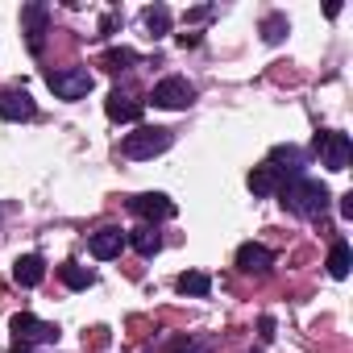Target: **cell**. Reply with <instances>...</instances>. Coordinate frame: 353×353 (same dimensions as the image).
Wrapping results in <instances>:
<instances>
[{"label":"cell","instance_id":"1","mask_svg":"<svg viewBox=\"0 0 353 353\" xmlns=\"http://www.w3.org/2000/svg\"><path fill=\"white\" fill-rule=\"evenodd\" d=\"M279 196H283V208L295 212V216H303V221H320V216L328 212V204H332L328 188H324L320 179H312V174L287 179V183L279 188Z\"/></svg>","mask_w":353,"mask_h":353},{"label":"cell","instance_id":"2","mask_svg":"<svg viewBox=\"0 0 353 353\" xmlns=\"http://www.w3.org/2000/svg\"><path fill=\"white\" fill-rule=\"evenodd\" d=\"M170 141H174V133H170V129H162V125H141V129L125 133L121 154H125V158H133V162H141V158L166 154V150H170Z\"/></svg>","mask_w":353,"mask_h":353},{"label":"cell","instance_id":"3","mask_svg":"<svg viewBox=\"0 0 353 353\" xmlns=\"http://www.w3.org/2000/svg\"><path fill=\"white\" fill-rule=\"evenodd\" d=\"M312 150L320 154V162H324L332 174L349 170V158H353V141H349V133L324 129V133H316V137H312Z\"/></svg>","mask_w":353,"mask_h":353},{"label":"cell","instance_id":"4","mask_svg":"<svg viewBox=\"0 0 353 353\" xmlns=\"http://www.w3.org/2000/svg\"><path fill=\"white\" fill-rule=\"evenodd\" d=\"M9 328H13V345H21V349H46V345L59 341V324H46V320H38L30 312L13 316Z\"/></svg>","mask_w":353,"mask_h":353},{"label":"cell","instance_id":"5","mask_svg":"<svg viewBox=\"0 0 353 353\" xmlns=\"http://www.w3.org/2000/svg\"><path fill=\"white\" fill-rule=\"evenodd\" d=\"M92 71L88 67H59V71H46V88L59 96V100H83L92 92Z\"/></svg>","mask_w":353,"mask_h":353},{"label":"cell","instance_id":"6","mask_svg":"<svg viewBox=\"0 0 353 353\" xmlns=\"http://www.w3.org/2000/svg\"><path fill=\"white\" fill-rule=\"evenodd\" d=\"M150 100H154V108H170V112H179V108H188V104L196 100V88H192L183 75H166V79H158V83H154Z\"/></svg>","mask_w":353,"mask_h":353},{"label":"cell","instance_id":"7","mask_svg":"<svg viewBox=\"0 0 353 353\" xmlns=\"http://www.w3.org/2000/svg\"><path fill=\"white\" fill-rule=\"evenodd\" d=\"M21 34L30 42L34 54L46 50V34H50V9L42 5V0H30V5H21Z\"/></svg>","mask_w":353,"mask_h":353},{"label":"cell","instance_id":"8","mask_svg":"<svg viewBox=\"0 0 353 353\" xmlns=\"http://www.w3.org/2000/svg\"><path fill=\"white\" fill-rule=\"evenodd\" d=\"M129 212L141 216L145 225H158V221L174 216V200L162 196V192H141V196H129Z\"/></svg>","mask_w":353,"mask_h":353},{"label":"cell","instance_id":"9","mask_svg":"<svg viewBox=\"0 0 353 353\" xmlns=\"http://www.w3.org/2000/svg\"><path fill=\"white\" fill-rule=\"evenodd\" d=\"M216 341L212 336H192V332H166L158 336L145 353H212Z\"/></svg>","mask_w":353,"mask_h":353},{"label":"cell","instance_id":"10","mask_svg":"<svg viewBox=\"0 0 353 353\" xmlns=\"http://www.w3.org/2000/svg\"><path fill=\"white\" fill-rule=\"evenodd\" d=\"M104 112H108V121H117V125H137V121H141V112H145V104H141L133 92L112 88V96L104 100Z\"/></svg>","mask_w":353,"mask_h":353},{"label":"cell","instance_id":"11","mask_svg":"<svg viewBox=\"0 0 353 353\" xmlns=\"http://www.w3.org/2000/svg\"><path fill=\"white\" fill-rule=\"evenodd\" d=\"M34 112H38V104H34L30 92H21V88H5V92H0V117H5V121H30Z\"/></svg>","mask_w":353,"mask_h":353},{"label":"cell","instance_id":"12","mask_svg":"<svg viewBox=\"0 0 353 353\" xmlns=\"http://www.w3.org/2000/svg\"><path fill=\"white\" fill-rule=\"evenodd\" d=\"M270 266H274V254H270L266 245L245 241V245L237 250V270H241V274H266Z\"/></svg>","mask_w":353,"mask_h":353},{"label":"cell","instance_id":"13","mask_svg":"<svg viewBox=\"0 0 353 353\" xmlns=\"http://www.w3.org/2000/svg\"><path fill=\"white\" fill-rule=\"evenodd\" d=\"M129 241H125V233L121 229H100V233H92V241H88V250H92V258L96 262H108V258H121V250H125Z\"/></svg>","mask_w":353,"mask_h":353},{"label":"cell","instance_id":"14","mask_svg":"<svg viewBox=\"0 0 353 353\" xmlns=\"http://www.w3.org/2000/svg\"><path fill=\"white\" fill-rule=\"evenodd\" d=\"M266 162L283 174V179H299L303 174V150H295V145H274Z\"/></svg>","mask_w":353,"mask_h":353},{"label":"cell","instance_id":"15","mask_svg":"<svg viewBox=\"0 0 353 353\" xmlns=\"http://www.w3.org/2000/svg\"><path fill=\"white\" fill-rule=\"evenodd\" d=\"M283 183H287V179H283V174H279L270 162H262V166L250 170V192H254V196H279Z\"/></svg>","mask_w":353,"mask_h":353},{"label":"cell","instance_id":"16","mask_svg":"<svg viewBox=\"0 0 353 353\" xmlns=\"http://www.w3.org/2000/svg\"><path fill=\"white\" fill-rule=\"evenodd\" d=\"M13 279H17L21 287H38V283L46 279V262H42V254H21V258L13 262Z\"/></svg>","mask_w":353,"mask_h":353},{"label":"cell","instance_id":"17","mask_svg":"<svg viewBox=\"0 0 353 353\" xmlns=\"http://www.w3.org/2000/svg\"><path fill=\"white\" fill-rule=\"evenodd\" d=\"M125 241L141 254V258H154L158 250H162V237H158V229L154 225H141V229H133V233H125Z\"/></svg>","mask_w":353,"mask_h":353},{"label":"cell","instance_id":"18","mask_svg":"<svg viewBox=\"0 0 353 353\" xmlns=\"http://www.w3.org/2000/svg\"><path fill=\"white\" fill-rule=\"evenodd\" d=\"M59 279H63L71 291H88V287H96V270H88V266H79V262H63V266H59Z\"/></svg>","mask_w":353,"mask_h":353},{"label":"cell","instance_id":"19","mask_svg":"<svg viewBox=\"0 0 353 353\" xmlns=\"http://www.w3.org/2000/svg\"><path fill=\"white\" fill-rule=\"evenodd\" d=\"M174 287H179L183 295H192V299H204V295L212 291V279H208L204 270H183L179 279H174Z\"/></svg>","mask_w":353,"mask_h":353},{"label":"cell","instance_id":"20","mask_svg":"<svg viewBox=\"0 0 353 353\" xmlns=\"http://www.w3.org/2000/svg\"><path fill=\"white\" fill-rule=\"evenodd\" d=\"M141 26L150 30V38H166V34H170V9H166V5H150V9L141 13Z\"/></svg>","mask_w":353,"mask_h":353},{"label":"cell","instance_id":"21","mask_svg":"<svg viewBox=\"0 0 353 353\" xmlns=\"http://www.w3.org/2000/svg\"><path fill=\"white\" fill-rule=\"evenodd\" d=\"M349 266H353L349 241H332V250H328V274H332V279H345V274H349Z\"/></svg>","mask_w":353,"mask_h":353},{"label":"cell","instance_id":"22","mask_svg":"<svg viewBox=\"0 0 353 353\" xmlns=\"http://www.w3.org/2000/svg\"><path fill=\"white\" fill-rule=\"evenodd\" d=\"M137 63H141V54L129 50V46H112V50H104V67H108V71H129V67H137Z\"/></svg>","mask_w":353,"mask_h":353},{"label":"cell","instance_id":"23","mask_svg":"<svg viewBox=\"0 0 353 353\" xmlns=\"http://www.w3.org/2000/svg\"><path fill=\"white\" fill-rule=\"evenodd\" d=\"M291 34V21L283 17V13H270L266 21H262V42H270V46H279L283 38Z\"/></svg>","mask_w":353,"mask_h":353},{"label":"cell","instance_id":"24","mask_svg":"<svg viewBox=\"0 0 353 353\" xmlns=\"http://www.w3.org/2000/svg\"><path fill=\"white\" fill-rule=\"evenodd\" d=\"M208 17H216V9H212V5H204V9H192V13H188V21H208Z\"/></svg>","mask_w":353,"mask_h":353},{"label":"cell","instance_id":"25","mask_svg":"<svg viewBox=\"0 0 353 353\" xmlns=\"http://www.w3.org/2000/svg\"><path fill=\"white\" fill-rule=\"evenodd\" d=\"M341 216H345V221H353V192H345V196H341Z\"/></svg>","mask_w":353,"mask_h":353},{"label":"cell","instance_id":"26","mask_svg":"<svg viewBox=\"0 0 353 353\" xmlns=\"http://www.w3.org/2000/svg\"><path fill=\"white\" fill-rule=\"evenodd\" d=\"M258 328H262V341H274V316H262Z\"/></svg>","mask_w":353,"mask_h":353},{"label":"cell","instance_id":"27","mask_svg":"<svg viewBox=\"0 0 353 353\" xmlns=\"http://www.w3.org/2000/svg\"><path fill=\"white\" fill-rule=\"evenodd\" d=\"M179 46H200V34H179Z\"/></svg>","mask_w":353,"mask_h":353},{"label":"cell","instance_id":"28","mask_svg":"<svg viewBox=\"0 0 353 353\" xmlns=\"http://www.w3.org/2000/svg\"><path fill=\"white\" fill-rule=\"evenodd\" d=\"M13 353H42V349H21V345H13Z\"/></svg>","mask_w":353,"mask_h":353}]
</instances>
